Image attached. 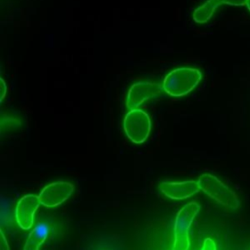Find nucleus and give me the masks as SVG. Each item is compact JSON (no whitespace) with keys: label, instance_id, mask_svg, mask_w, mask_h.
I'll return each mask as SVG.
<instances>
[{"label":"nucleus","instance_id":"nucleus-1","mask_svg":"<svg viewBox=\"0 0 250 250\" xmlns=\"http://www.w3.org/2000/svg\"><path fill=\"white\" fill-rule=\"evenodd\" d=\"M201 77V72L196 68L179 67L166 75L162 88L170 96L182 97L189 93L199 83Z\"/></svg>","mask_w":250,"mask_h":250},{"label":"nucleus","instance_id":"nucleus-2","mask_svg":"<svg viewBox=\"0 0 250 250\" xmlns=\"http://www.w3.org/2000/svg\"><path fill=\"white\" fill-rule=\"evenodd\" d=\"M197 183L200 189L208 196L215 199L218 203L231 209L238 208L239 201L235 193L225 186L217 177L205 173L199 176Z\"/></svg>","mask_w":250,"mask_h":250},{"label":"nucleus","instance_id":"nucleus-3","mask_svg":"<svg viewBox=\"0 0 250 250\" xmlns=\"http://www.w3.org/2000/svg\"><path fill=\"white\" fill-rule=\"evenodd\" d=\"M199 211V205L192 201L186 204L178 213L174 226V246L175 250H188L189 248L188 229Z\"/></svg>","mask_w":250,"mask_h":250},{"label":"nucleus","instance_id":"nucleus-4","mask_svg":"<svg viewBox=\"0 0 250 250\" xmlns=\"http://www.w3.org/2000/svg\"><path fill=\"white\" fill-rule=\"evenodd\" d=\"M123 126L127 137L133 143L142 144L150 133L151 122L148 114L137 107L130 109L125 115Z\"/></svg>","mask_w":250,"mask_h":250},{"label":"nucleus","instance_id":"nucleus-5","mask_svg":"<svg viewBox=\"0 0 250 250\" xmlns=\"http://www.w3.org/2000/svg\"><path fill=\"white\" fill-rule=\"evenodd\" d=\"M74 191V186L68 182H55L47 185L39 196L43 206L53 208L64 202Z\"/></svg>","mask_w":250,"mask_h":250},{"label":"nucleus","instance_id":"nucleus-6","mask_svg":"<svg viewBox=\"0 0 250 250\" xmlns=\"http://www.w3.org/2000/svg\"><path fill=\"white\" fill-rule=\"evenodd\" d=\"M163 89L158 83L141 81L133 84L128 91L126 106L129 109L137 108L145 100L156 98Z\"/></svg>","mask_w":250,"mask_h":250},{"label":"nucleus","instance_id":"nucleus-7","mask_svg":"<svg viewBox=\"0 0 250 250\" xmlns=\"http://www.w3.org/2000/svg\"><path fill=\"white\" fill-rule=\"evenodd\" d=\"M39 204H41L39 196L34 194L24 195L19 200L16 206L15 216L21 229H28L33 226L34 214Z\"/></svg>","mask_w":250,"mask_h":250},{"label":"nucleus","instance_id":"nucleus-8","mask_svg":"<svg viewBox=\"0 0 250 250\" xmlns=\"http://www.w3.org/2000/svg\"><path fill=\"white\" fill-rule=\"evenodd\" d=\"M159 189L167 197L179 200L193 195L200 188L197 181L161 182L159 184Z\"/></svg>","mask_w":250,"mask_h":250},{"label":"nucleus","instance_id":"nucleus-9","mask_svg":"<svg viewBox=\"0 0 250 250\" xmlns=\"http://www.w3.org/2000/svg\"><path fill=\"white\" fill-rule=\"evenodd\" d=\"M246 1L247 0H207L193 12V20L199 23L206 22L212 17L216 8L221 4L243 6L246 5Z\"/></svg>","mask_w":250,"mask_h":250},{"label":"nucleus","instance_id":"nucleus-10","mask_svg":"<svg viewBox=\"0 0 250 250\" xmlns=\"http://www.w3.org/2000/svg\"><path fill=\"white\" fill-rule=\"evenodd\" d=\"M50 231L49 225L46 223H38L35 228L29 233L25 246L23 247L24 250H38L39 247L44 243L46 238L48 237Z\"/></svg>","mask_w":250,"mask_h":250},{"label":"nucleus","instance_id":"nucleus-11","mask_svg":"<svg viewBox=\"0 0 250 250\" xmlns=\"http://www.w3.org/2000/svg\"><path fill=\"white\" fill-rule=\"evenodd\" d=\"M202 249H204V250H215L216 249V244L211 238H206L204 240Z\"/></svg>","mask_w":250,"mask_h":250},{"label":"nucleus","instance_id":"nucleus-12","mask_svg":"<svg viewBox=\"0 0 250 250\" xmlns=\"http://www.w3.org/2000/svg\"><path fill=\"white\" fill-rule=\"evenodd\" d=\"M0 249L1 250H8L9 249V245H8V242L5 238V235H4V232L3 230L1 229V244H0Z\"/></svg>","mask_w":250,"mask_h":250},{"label":"nucleus","instance_id":"nucleus-13","mask_svg":"<svg viewBox=\"0 0 250 250\" xmlns=\"http://www.w3.org/2000/svg\"><path fill=\"white\" fill-rule=\"evenodd\" d=\"M0 82H1V98H0V101L2 102L6 96V91H7V87H6V84H5V81L3 78H0Z\"/></svg>","mask_w":250,"mask_h":250},{"label":"nucleus","instance_id":"nucleus-14","mask_svg":"<svg viewBox=\"0 0 250 250\" xmlns=\"http://www.w3.org/2000/svg\"><path fill=\"white\" fill-rule=\"evenodd\" d=\"M246 6H247L248 10L250 11V0H247V1H246Z\"/></svg>","mask_w":250,"mask_h":250}]
</instances>
